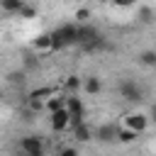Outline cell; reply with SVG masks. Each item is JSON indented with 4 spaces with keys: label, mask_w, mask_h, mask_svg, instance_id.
<instances>
[{
    "label": "cell",
    "mask_w": 156,
    "mask_h": 156,
    "mask_svg": "<svg viewBox=\"0 0 156 156\" xmlns=\"http://www.w3.org/2000/svg\"><path fill=\"white\" fill-rule=\"evenodd\" d=\"M22 156H27V154H22Z\"/></svg>",
    "instance_id": "19"
},
{
    "label": "cell",
    "mask_w": 156,
    "mask_h": 156,
    "mask_svg": "<svg viewBox=\"0 0 156 156\" xmlns=\"http://www.w3.org/2000/svg\"><path fill=\"white\" fill-rule=\"evenodd\" d=\"M141 20H144V22H151V10H149V7L141 10Z\"/></svg>",
    "instance_id": "17"
},
{
    "label": "cell",
    "mask_w": 156,
    "mask_h": 156,
    "mask_svg": "<svg viewBox=\"0 0 156 156\" xmlns=\"http://www.w3.org/2000/svg\"><path fill=\"white\" fill-rule=\"evenodd\" d=\"M119 93H122V98L129 100V102H139V100H141V88H139L134 80H122V83H119Z\"/></svg>",
    "instance_id": "3"
},
{
    "label": "cell",
    "mask_w": 156,
    "mask_h": 156,
    "mask_svg": "<svg viewBox=\"0 0 156 156\" xmlns=\"http://www.w3.org/2000/svg\"><path fill=\"white\" fill-rule=\"evenodd\" d=\"M58 156H78V151H76V149H71V146H66V149H61V151H58Z\"/></svg>",
    "instance_id": "15"
},
{
    "label": "cell",
    "mask_w": 156,
    "mask_h": 156,
    "mask_svg": "<svg viewBox=\"0 0 156 156\" xmlns=\"http://www.w3.org/2000/svg\"><path fill=\"white\" fill-rule=\"evenodd\" d=\"M136 139V132L132 129H119V141H134Z\"/></svg>",
    "instance_id": "13"
},
{
    "label": "cell",
    "mask_w": 156,
    "mask_h": 156,
    "mask_svg": "<svg viewBox=\"0 0 156 156\" xmlns=\"http://www.w3.org/2000/svg\"><path fill=\"white\" fill-rule=\"evenodd\" d=\"M139 61H141L144 66H156V51H151V49L141 51V54H139Z\"/></svg>",
    "instance_id": "10"
},
{
    "label": "cell",
    "mask_w": 156,
    "mask_h": 156,
    "mask_svg": "<svg viewBox=\"0 0 156 156\" xmlns=\"http://www.w3.org/2000/svg\"><path fill=\"white\" fill-rule=\"evenodd\" d=\"M73 134H76V139H78V141H88V139H90V129L85 127V122H83V124H78V127L73 129Z\"/></svg>",
    "instance_id": "11"
},
{
    "label": "cell",
    "mask_w": 156,
    "mask_h": 156,
    "mask_svg": "<svg viewBox=\"0 0 156 156\" xmlns=\"http://www.w3.org/2000/svg\"><path fill=\"white\" fill-rule=\"evenodd\" d=\"M98 139L100 141H117L119 139V127L117 124H102V127H98Z\"/></svg>",
    "instance_id": "4"
},
{
    "label": "cell",
    "mask_w": 156,
    "mask_h": 156,
    "mask_svg": "<svg viewBox=\"0 0 156 156\" xmlns=\"http://www.w3.org/2000/svg\"><path fill=\"white\" fill-rule=\"evenodd\" d=\"M66 110H68L71 117H83V102H80V98H76V95L66 98Z\"/></svg>",
    "instance_id": "6"
},
{
    "label": "cell",
    "mask_w": 156,
    "mask_h": 156,
    "mask_svg": "<svg viewBox=\"0 0 156 156\" xmlns=\"http://www.w3.org/2000/svg\"><path fill=\"white\" fill-rule=\"evenodd\" d=\"M51 41H54V49H63V46L78 44V27L76 24H63V27L54 29L51 32Z\"/></svg>",
    "instance_id": "1"
},
{
    "label": "cell",
    "mask_w": 156,
    "mask_h": 156,
    "mask_svg": "<svg viewBox=\"0 0 156 156\" xmlns=\"http://www.w3.org/2000/svg\"><path fill=\"white\" fill-rule=\"evenodd\" d=\"M34 46L37 49H54V41H51V34H41L34 39Z\"/></svg>",
    "instance_id": "9"
},
{
    "label": "cell",
    "mask_w": 156,
    "mask_h": 156,
    "mask_svg": "<svg viewBox=\"0 0 156 156\" xmlns=\"http://www.w3.org/2000/svg\"><path fill=\"white\" fill-rule=\"evenodd\" d=\"M20 146H22V154H27V156H44V144L39 136H24L20 141Z\"/></svg>",
    "instance_id": "2"
},
{
    "label": "cell",
    "mask_w": 156,
    "mask_h": 156,
    "mask_svg": "<svg viewBox=\"0 0 156 156\" xmlns=\"http://www.w3.org/2000/svg\"><path fill=\"white\" fill-rule=\"evenodd\" d=\"M76 17H78V20H85V17H88V10H78Z\"/></svg>",
    "instance_id": "18"
},
{
    "label": "cell",
    "mask_w": 156,
    "mask_h": 156,
    "mask_svg": "<svg viewBox=\"0 0 156 156\" xmlns=\"http://www.w3.org/2000/svg\"><path fill=\"white\" fill-rule=\"evenodd\" d=\"M66 85H68V90H78V88H80V78H76V76H71V78L66 80Z\"/></svg>",
    "instance_id": "14"
},
{
    "label": "cell",
    "mask_w": 156,
    "mask_h": 156,
    "mask_svg": "<svg viewBox=\"0 0 156 156\" xmlns=\"http://www.w3.org/2000/svg\"><path fill=\"white\" fill-rule=\"evenodd\" d=\"M22 7H24L22 0H2V10H17V12H20Z\"/></svg>",
    "instance_id": "12"
},
{
    "label": "cell",
    "mask_w": 156,
    "mask_h": 156,
    "mask_svg": "<svg viewBox=\"0 0 156 156\" xmlns=\"http://www.w3.org/2000/svg\"><path fill=\"white\" fill-rule=\"evenodd\" d=\"M20 15H24V17H32V15H34V10H32L29 5H24V7L20 10Z\"/></svg>",
    "instance_id": "16"
},
{
    "label": "cell",
    "mask_w": 156,
    "mask_h": 156,
    "mask_svg": "<svg viewBox=\"0 0 156 156\" xmlns=\"http://www.w3.org/2000/svg\"><path fill=\"white\" fill-rule=\"evenodd\" d=\"M68 124H71V115H68V110H58V112H51V127H54L56 132L66 129Z\"/></svg>",
    "instance_id": "5"
},
{
    "label": "cell",
    "mask_w": 156,
    "mask_h": 156,
    "mask_svg": "<svg viewBox=\"0 0 156 156\" xmlns=\"http://www.w3.org/2000/svg\"><path fill=\"white\" fill-rule=\"evenodd\" d=\"M100 88H102V83H100V78H95V76H90V78H85V90H88L90 95H95V93H100Z\"/></svg>",
    "instance_id": "8"
},
{
    "label": "cell",
    "mask_w": 156,
    "mask_h": 156,
    "mask_svg": "<svg viewBox=\"0 0 156 156\" xmlns=\"http://www.w3.org/2000/svg\"><path fill=\"white\" fill-rule=\"evenodd\" d=\"M127 129H132V132H144L146 129V117L144 115H129L127 117Z\"/></svg>",
    "instance_id": "7"
}]
</instances>
